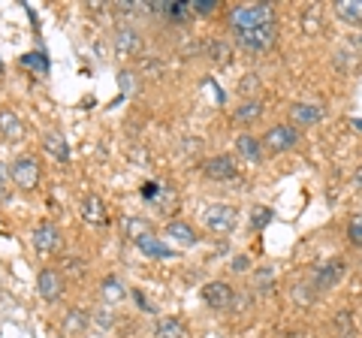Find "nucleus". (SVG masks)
Masks as SVG:
<instances>
[{"mask_svg":"<svg viewBox=\"0 0 362 338\" xmlns=\"http://www.w3.org/2000/svg\"><path fill=\"white\" fill-rule=\"evenodd\" d=\"M94 317H97V323H100V326H103V330H112V326H115V314H112L109 308H103V311H97V314H94Z\"/></svg>","mask_w":362,"mask_h":338,"instance_id":"obj_30","label":"nucleus"},{"mask_svg":"<svg viewBox=\"0 0 362 338\" xmlns=\"http://www.w3.org/2000/svg\"><path fill=\"white\" fill-rule=\"evenodd\" d=\"M202 175H206L209 182H233V178H239L235 157H230V154L209 157V161H202Z\"/></svg>","mask_w":362,"mask_h":338,"instance_id":"obj_6","label":"nucleus"},{"mask_svg":"<svg viewBox=\"0 0 362 338\" xmlns=\"http://www.w3.org/2000/svg\"><path fill=\"white\" fill-rule=\"evenodd\" d=\"M218 9V0H190V13L194 16H211Z\"/></svg>","mask_w":362,"mask_h":338,"instance_id":"obj_29","label":"nucleus"},{"mask_svg":"<svg viewBox=\"0 0 362 338\" xmlns=\"http://www.w3.org/2000/svg\"><path fill=\"white\" fill-rule=\"evenodd\" d=\"M323 106H317V103H305V100H299V103H293L290 106V124L296 127V124H302V127H314V124H320L323 121Z\"/></svg>","mask_w":362,"mask_h":338,"instance_id":"obj_13","label":"nucleus"},{"mask_svg":"<svg viewBox=\"0 0 362 338\" xmlns=\"http://www.w3.org/2000/svg\"><path fill=\"white\" fill-rule=\"evenodd\" d=\"M112 42H115V52L124 54V58L142 52V33H139V28H133V25H118Z\"/></svg>","mask_w":362,"mask_h":338,"instance_id":"obj_11","label":"nucleus"},{"mask_svg":"<svg viewBox=\"0 0 362 338\" xmlns=\"http://www.w3.org/2000/svg\"><path fill=\"white\" fill-rule=\"evenodd\" d=\"M235 154L251 163L263 161V139H257L254 133H239V136H235Z\"/></svg>","mask_w":362,"mask_h":338,"instance_id":"obj_15","label":"nucleus"},{"mask_svg":"<svg viewBox=\"0 0 362 338\" xmlns=\"http://www.w3.org/2000/svg\"><path fill=\"white\" fill-rule=\"evenodd\" d=\"M235 42L245 49V52H254V54H266L275 49L278 42V21L272 25H259V28H251V30H242L235 33Z\"/></svg>","mask_w":362,"mask_h":338,"instance_id":"obj_2","label":"nucleus"},{"mask_svg":"<svg viewBox=\"0 0 362 338\" xmlns=\"http://www.w3.org/2000/svg\"><path fill=\"white\" fill-rule=\"evenodd\" d=\"M341 278H344V263L341 260H329V263H323V266L314 269V290L317 293L332 290Z\"/></svg>","mask_w":362,"mask_h":338,"instance_id":"obj_12","label":"nucleus"},{"mask_svg":"<svg viewBox=\"0 0 362 338\" xmlns=\"http://www.w3.org/2000/svg\"><path fill=\"white\" fill-rule=\"evenodd\" d=\"M278 21V13L272 4H239L230 9V28H233V37L242 30H251L259 25H272Z\"/></svg>","mask_w":362,"mask_h":338,"instance_id":"obj_1","label":"nucleus"},{"mask_svg":"<svg viewBox=\"0 0 362 338\" xmlns=\"http://www.w3.org/2000/svg\"><path fill=\"white\" fill-rule=\"evenodd\" d=\"M247 266H251V260H247V257H235V260H233L235 272H247Z\"/></svg>","mask_w":362,"mask_h":338,"instance_id":"obj_33","label":"nucleus"},{"mask_svg":"<svg viewBox=\"0 0 362 338\" xmlns=\"http://www.w3.org/2000/svg\"><path fill=\"white\" fill-rule=\"evenodd\" d=\"M127 293H130V290L124 287L121 278H115V275H109V278L100 281V296H103L106 305H118V302L127 299Z\"/></svg>","mask_w":362,"mask_h":338,"instance_id":"obj_18","label":"nucleus"},{"mask_svg":"<svg viewBox=\"0 0 362 338\" xmlns=\"http://www.w3.org/2000/svg\"><path fill=\"white\" fill-rule=\"evenodd\" d=\"M78 211H82V221L90 223V227H106L109 223V209H106V202L100 194H85Z\"/></svg>","mask_w":362,"mask_h":338,"instance_id":"obj_10","label":"nucleus"},{"mask_svg":"<svg viewBox=\"0 0 362 338\" xmlns=\"http://www.w3.org/2000/svg\"><path fill=\"white\" fill-rule=\"evenodd\" d=\"M13 182V173H9V166L6 163H0V199H6V185Z\"/></svg>","mask_w":362,"mask_h":338,"instance_id":"obj_31","label":"nucleus"},{"mask_svg":"<svg viewBox=\"0 0 362 338\" xmlns=\"http://www.w3.org/2000/svg\"><path fill=\"white\" fill-rule=\"evenodd\" d=\"M299 145V127H293V124H275V127H269L263 133V148L266 151H290Z\"/></svg>","mask_w":362,"mask_h":338,"instance_id":"obj_5","label":"nucleus"},{"mask_svg":"<svg viewBox=\"0 0 362 338\" xmlns=\"http://www.w3.org/2000/svg\"><path fill=\"white\" fill-rule=\"evenodd\" d=\"M30 245H33V251H37L40 257H49V254H54V251H61L64 235H61V230L54 227L52 221H45V223H40V227L33 230Z\"/></svg>","mask_w":362,"mask_h":338,"instance_id":"obj_7","label":"nucleus"},{"mask_svg":"<svg viewBox=\"0 0 362 338\" xmlns=\"http://www.w3.org/2000/svg\"><path fill=\"white\" fill-rule=\"evenodd\" d=\"M42 148L49 151L52 157H58V161H66V157H70V148H66V139L61 136V133H45Z\"/></svg>","mask_w":362,"mask_h":338,"instance_id":"obj_24","label":"nucleus"},{"mask_svg":"<svg viewBox=\"0 0 362 338\" xmlns=\"http://www.w3.org/2000/svg\"><path fill=\"white\" fill-rule=\"evenodd\" d=\"M259 115H263V103H259L257 97H245L239 106H235V112H233V121L235 124H254V121H259Z\"/></svg>","mask_w":362,"mask_h":338,"instance_id":"obj_17","label":"nucleus"},{"mask_svg":"<svg viewBox=\"0 0 362 338\" xmlns=\"http://www.w3.org/2000/svg\"><path fill=\"white\" fill-rule=\"evenodd\" d=\"M64 275L58 272V269H52V266H45L40 269V275H37V293H40V299L42 302H58L64 296Z\"/></svg>","mask_w":362,"mask_h":338,"instance_id":"obj_9","label":"nucleus"},{"mask_svg":"<svg viewBox=\"0 0 362 338\" xmlns=\"http://www.w3.org/2000/svg\"><path fill=\"white\" fill-rule=\"evenodd\" d=\"M202 227H206L209 233L214 235H226V233H233L235 230V223H239V209H233V206H223V202H214V206H206L202 209Z\"/></svg>","mask_w":362,"mask_h":338,"instance_id":"obj_3","label":"nucleus"},{"mask_svg":"<svg viewBox=\"0 0 362 338\" xmlns=\"http://www.w3.org/2000/svg\"><path fill=\"white\" fill-rule=\"evenodd\" d=\"M9 173H13V185L18 190H33L42 182V166L33 154H18L13 166H9Z\"/></svg>","mask_w":362,"mask_h":338,"instance_id":"obj_4","label":"nucleus"},{"mask_svg":"<svg viewBox=\"0 0 362 338\" xmlns=\"http://www.w3.org/2000/svg\"><path fill=\"white\" fill-rule=\"evenodd\" d=\"M166 235H169V239H175L178 245H185V247L197 245V230L190 227L187 221H169L166 223Z\"/></svg>","mask_w":362,"mask_h":338,"instance_id":"obj_20","label":"nucleus"},{"mask_svg":"<svg viewBox=\"0 0 362 338\" xmlns=\"http://www.w3.org/2000/svg\"><path fill=\"white\" fill-rule=\"evenodd\" d=\"M88 326H90V314L85 308H70L66 311V317H64V323H61V330L66 335H85Z\"/></svg>","mask_w":362,"mask_h":338,"instance_id":"obj_19","label":"nucleus"},{"mask_svg":"<svg viewBox=\"0 0 362 338\" xmlns=\"http://www.w3.org/2000/svg\"><path fill=\"white\" fill-rule=\"evenodd\" d=\"M335 335H338V338H356L354 314H350V311H338V314H335Z\"/></svg>","mask_w":362,"mask_h":338,"instance_id":"obj_26","label":"nucleus"},{"mask_svg":"<svg viewBox=\"0 0 362 338\" xmlns=\"http://www.w3.org/2000/svg\"><path fill=\"white\" fill-rule=\"evenodd\" d=\"M136 247H139V254L151 257V260H169V257H175L173 247H166L163 239H157L154 233H145L142 239H136Z\"/></svg>","mask_w":362,"mask_h":338,"instance_id":"obj_14","label":"nucleus"},{"mask_svg":"<svg viewBox=\"0 0 362 338\" xmlns=\"http://www.w3.org/2000/svg\"><path fill=\"white\" fill-rule=\"evenodd\" d=\"M347 242L354 247H362V211L347 221Z\"/></svg>","mask_w":362,"mask_h":338,"instance_id":"obj_27","label":"nucleus"},{"mask_svg":"<svg viewBox=\"0 0 362 338\" xmlns=\"http://www.w3.org/2000/svg\"><path fill=\"white\" fill-rule=\"evenodd\" d=\"M354 185H356V187L362 190V166H359V169H356V173H354Z\"/></svg>","mask_w":362,"mask_h":338,"instance_id":"obj_34","label":"nucleus"},{"mask_svg":"<svg viewBox=\"0 0 362 338\" xmlns=\"http://www.w3.org/2000/svg\"><path fill=\"white\" fill-rule=\"evenodd\" d=\"M269 221H272V209H266V206L251 209V230H263Z\"/></svg>","mask_w":362,"mask_h":338,"instance_id":"obj_28","label":"nucleus"},{"mask_svg":"<svg viewBox=\"0 0 362 338\" xmlns=\"http://www.w3.org/2000/svg\"><path fill=\"white\" fill-rule=\"evenodd\" d=\"M21 64H28V66H40L42 73H49V64H45L40 54H28V58H21Z\"/></svg>","mask_w":362,"mask_h":338,"instance_id":"obj_32","label":"nucleus"},{"mask_svg":"<svg viewBox=\"0 0 362 338\" xmlns=\"http://www.w3.org/2000/svg\"><path fill=\"white\" fill-rule=\"evenodd\" d=\"M121 233L136 242V239H142V235L151 233V230H148V221H145V218H124L121 221Z\"/></svg>","mask_w":362,"mask_h":338,"instance_id":"obj_25","label":"nucleus"},{"mask_svg":"<svg viewBox=\"0 0 362 338\" xmlns=\"http://www.w3.org/2000/svg\"><path fill=\"white\" fill-rule=\"evenodd\" d=\"M157 16H166V18H173V21H185L190 18V4H178V0H166V4H154L151 6Z\"/></svg>","mask_w":362,"mask_h":338,"instance_id":"obj_23","label":"nucleus"},{"mask_svg":"<svg viewBox=\"0 0 362 338\" xmlns=\"http://www.w3.org/2000/svg\"><path fill=\"white\" fill-rule=\"evenodd\" d=\"M0 136L6 142H18L25 136V124H21V118L13 109H0Z\"/></svg>","mask_w":362,"mask_h":338,"instance_id":"obj_16","label":"nucleus"},{"mask_svg":"<svg viewBox=\"0 0 362 338\" xmlns=\"http://www.w3.org/2000/svg\"><path fill=\"white\" fill-rule=\"evenodd\" d=\"M199 296H202V302H206L209 308H214V311H226L235 302V290L226 284V281H209L206 287L199 290Z\"/></svg>","mask_w":362,"mask_h":338,"instance_id":"obj_8","label":"nucleus"},{"mask_svg":"<svg viewBox=\"0 0 362 338\" xmlns=\"http://www.w3.org/2000/svg\"><path fill=\"white\" fill-rule=\"evenodd\" d=\"M335 16L344 21V25H362V0H338L335 4Z\"/></svg>","mask_w":362,"mask_h":338,"instance_id":"obj_21","label":"nucleus"},{"mask_svg":"<svg viewBox=\"0 0 362 338\" xmlns=\"http://www.w3.org/2000/svg\"><path fill=\"white\" fill-rule=\"evenodd\" d=\"M154 338H187V326L178 317H160L154 326Z\"/></svg>","mask_w":362,"mask_h":338,"instance_id":"obj_22","label":"nucleus"}]
</instances>
